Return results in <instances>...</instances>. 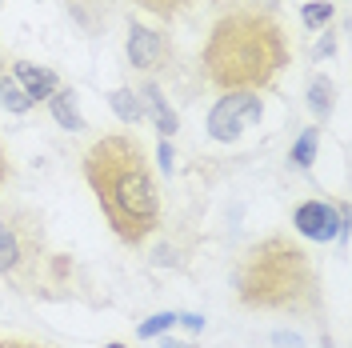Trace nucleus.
Instances as JSON below:
<instances>
[{"instance_id":"f257e3e1","label":"nucleus","mask_w":352,"mask_h":348,"mask_svg":"<svg viewBox=\"0 0 352 348\" xmlns=\"http://www.w3.org/2000/svg\"><path fill=\"white\" fill-rule=\"evenodd\" d=\"M292 65V48L272 4H228L200 52L204 80L217 92H264Z\"/></svg>"},{"instance_id":"f03ea898","label":"nucleus","mask_w":352,"mask_h":348,"mask_svg":"<svg viewBox=\"0 0 352 348\" xmlns=\"http://www.w3.org/2000/svg\"><path fill=\"white\" fill-rule=\"evenodd\" d=\"M80 173L116 240L144 244L160 228V188L144 144L132 132H104L80 156Z\"/></svg>"},{"instance_id":"7ed1b4c3","label":"nucleus","mask_w":352,"mask_h":348,"mask_svg":"<svg viewBox=\"0 0 352 348\" xmlns=\"http://www.w3.org/2000/svg\"><path fill=\"white\" fill-rule=\"evenodd\" d=\"M236 301L248 312L288 320H320L329 312L320 268L288 232H268L244 248L236 264Z\"/></svg>"},{"instance_id":"20e7f679","label":"nucleus","mask_w":352,"mask_h":348,"mask_svg":"<svg viewBox=\"0 0 352 348\" xmlns=\"http://www.w3.org/2000/svg\"><path fill=\"white\" fill-rule=\"evenodd\" d=\"M80 268L72 257L48 244L44 217L28 204L0 208V281L21 296L36 301H68L76 296Z\"/></svg>"},{"instance_id":"39448f33","label":"nucleus","mask_w":352,"mask_h":348,"mask_svg":"<svg viewBox=\"0 0 352 348\" xmlns=\"http://www.w3.org/2000/svg\"><path fill=\"white\" fill-rule=\"evenodd\" d=\"M261 116H264V100L256 92H224L208 112V136L220 140V144H232V140H241L244 129L261 124Z\"/></svg>"},{"instance_id":"423d86ee","label":"nucleus","mask_w":352,"mask_h":348,"mask_svg":"<svg viewBox=\"0 0 352 348\" xmlns=\"http://www.w3.org/2000/svg\"><path fill=\"white\" fill-rule=\"evenodd\" d=\"M124 52H129V65L136 72H144V76H153V72H164V68H173V36L164 32V28H148V24H129V36H124Z\"/></svg>"},{"instance_id":"0eeeda50","label":"nucleus","mask_w":352,"mask_h":348,"mask_svg":"<svg viewBox=\"0 0 352 348\" xmlns=\"http://www.w3.org/2000/svg\"><path fill=\"white\" fill-rule=\"evenodd\" d=\"M344 213L332 204V200H300L292 208V228L300 232L305 240H320L329 244L332 237H344Z\"/></svg>"},{"instance_id":"6e6552de","label":"nucleus","mask_w":352,"mask_h":348,"mask_svg":"<svg viewBox=\"0 0 352 348\" xmlns=\"http://www.w3.org/2000/svg\"><path fill=\"white\" fill-rule=\"evenodd\" d=\"M124 0H60V8H65L72 21L85 28L88 36H96V32H104V24L116 17V8H120Z\"/></svg>"},{"instance_id":"1a4fd4ad","label":"nucleus","mask_w":352,"mask_h":348,"mask_svg":"<svg viewBox=\"0 0 352 348\" xmlns=\"http://www.w3.org/2000/svg\"><path fill=\"white\" fill-rule=\"evenodd\" d=\"M12 76L21 80V88L28 92V100L32 105H41V100H48L56 88H60V80H56V72H48V68L32 65V61H16L12 65Z\"/></svg>"},{"instance_id":"9d476101","label":"nucleus","mask_w":352,"mask_h":348,"mask_svg":"<svg viewBox=\"0 0 352 348\" xmlns=\"http://www.w3.org/2000/svg\"><path fill=\"white\" fill-rule=\"evenodd\" d=\"M48 109H52V116H56V124L68 132H80L85 129V116H80V109H76V92L72 88H56L52 96H48Z\"/></svg>"},{"instance_id":"9b49d317","label":"nucleus","mask_w":352,"mask_h":348,"mask_svg":"<svg viewBox=\"0 0 352 348\" xmlns=\"http://www.w3.org/2000/svg\"><path fill=\"white\" fill-rule=\"evenodd\" d=\"M140 105H148V112H153V120H156V129H160V140H168L180 124H176V112L168 109V100L160 96V88L156 85H144L140 88Z\"/></svg>"},{"instance_id":"f8f14e48","label":"nucleus","mask_w":352,"mask_h":348,"mask_svg":"<svg viewBox=\"0 0 352 348\" xmlns=\"http://www.w3.org/2000/svg\"><path fill=\"white\" fill-rule=\"evenodd\" d=\"M0 109H4V112H16V116H24V112L32 109L28 92L21 88V80H16L12 72H0Z\"/></svg>"},{"instance_id":"ddd939ff","label":"nucleus","mask_w":352,"mask_h":348,"mask_svg":"<svg viewBox=\"0 0 352 348\" xmlns=\"http://www.w3.org/2000/svg\"><path fill=\"white\" fill-rule=\"evenodd\" d=\"M109 105H112V112H116L124 124H136V120L144 116L140 92H132V88H112V92H109Z\"/></svg>"},{"instance_id":"4468645a","label":"nucleus","mask_w":352,"mask_h":348,"mask_svg":"<svg viewBox=\"0 0 352 348\" xmlns=\"http://www.w3.org/2000/svg\"><path fill=\"white\" fill-rule=\"evenodd\" d=\"M332 105H336V85H332L329 76H316L312 85H308V109H312V116H329Z\"/></svg>"},{"instance_id":"2eb2a0df","label":"nucleus","mask_w":352,"mask_h":348,"mask_svg":"<svg viewBox=\"0 0 352 348\" xmlns=\"http://www.w3.org/2000/svg\"><path fill=\"white\" fill-rule=\"evenodd\" d=\"M140 12H148V17H156V21H176L184 8H192L197 0H132Z\"/></svg>"},{"instance_id":"dca6fc26","label":"nucleus","mask_w":352,"mask_h":348,"mask_svg":"<svg viewBox=\"0 0 352 348\" xmlns=\"http://www.w3.org/2000/svg\"><path fill=\"white\" fill-rule=\"evenodd\" d=\"M316 140H320V132H316V129H305V132H300V140L292 144L288 160H292L296 168H308V164L316 160Z\"/></svg>"},{"instance_id":"f3484780","label":"nucleus","mask_w":352,"mask_h":348,"mask_svg":"<svg viewBox=\"0 0 352 348\" xmlns=\"http://www.w3.org/2000/svg\"><path fill=\"white\" fill-rule=\"evenodd\" d=\"M336 17V8H332V0H308L305 8H300V21L308 28H324V24Z\"/></svg>"},{"instance_id":"a211bd4d","label":"nucleus","mask_w":352,"mask_h":348,"mask_svg":"<svg viewBox=\"0 0 352 348\" xmlns=\"http://www.w3.org/2000/svg\"><path fill=\"white\" fill-rule=\"evenodd\" d=\"M173 325H176V312H156V316H148L136 332H140L144 340H153V336H160V332H168Z\"/></svg>"},{"instance_id":"6ab92c4d","label":"nucleus","mask_w":352,"mask_h":348,"mask_svg":"<svg viewBox=\"0 0 352 348\" xmlns=\"http://www.w3.org/2000/svg\"><path fill=\"white\" fill-rule=\"evenodd\" d=\"M0 348H48V345H36V340H28V336H4V332H0Z\"/></svg>"},{"instance_id":"aec40b11","label":"nucleus","mask_w":352,"mask_h":348,"mask_svg":"<svg viewBox=\"0 0 352 348\" xmlns=\"http://www.w3.org/2000/svg\"><path fill=\"white\" fill-rule=\"evenodd\" d=\"M176 325H184L188 332H200L204 328V316L200 312H176Z\"/></svg>"},{"instance_id":"412c9836","label":"nucleus","mask_w":352,"mask_h":348,"mask_svg":"<svg viewBox=\"0 0 352 348\" xmlns=\"http://www.w3.org/2000/svg\"><path fill=\"white\" fill-rule=\"evenodd\" d=\"M12 180V160H8V149H4V140H0V188Z\"/></svg>"},{"instance_id":"4be33fe9","label":"nucleus","mask_w":352,"mask_h":348,"mask_svg":"<svg viewBox=\"0 0 352 348\" xmlns=\"http://www.w3.org/2000/svg\"><path fill=\"white\" fill-rule=\"evenodd\" d=\"M156 160H160V168H164V173H173V149H168V140H160V153H156Z\"/></svg>"},{"instance_id":"5701e85b","label":"nucleus","mask_w":352,"mask_h":348,"mask_svg":"<svg viewBox=\"0 0 352 348\" xmlns=\"http://www.w3.org/2000/svg\"><path fill=\"white\" fill-rule=\"evenodd\" d=\"M164 348H184V345H176V340H164Z\"/></svg>"},{"instance_id":"b1692460","label":"nucleus","mask_w":352,"mask_h":348,"mask_svg":"<svg viewBox=\"0 0 352 348\" xmlns=\"http://www.w3.org/2000/svg\"><path fill=\"white\" fill-rule=\"evenodd\" d=\"M104 348H129V345H120V340H112V345H104Z\"/></svg>"},{"instance_id":"393cba45","label":"nucleus","mask_w":352,"mask_h":348,"mask_svg":"<svg viewBox=\"0 0 352 348\" xmlns=\"http://www.w3.org/2000/svg\"><path fill=\"white\" fill-rule=\"evenodd\" d=\"M0 72H4V56H0Z\"/></svg>"},{"instance_id":"a878e982","label":"nucleus","mask_w":352,"mask_h":348,"mask_svg":"<svg viewBox=\"0 0 352 348\" xmlns=\"http://www.w3.org/2000/svg\"><path fill=\"white\" fill-rule=\"evenodd\" d=\"M0 4H4V0H0Z\"/></svg>"}]
</instances>
